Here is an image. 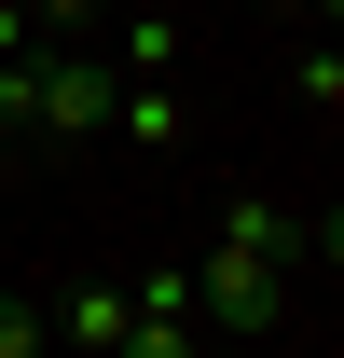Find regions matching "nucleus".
I'll return each instance as SVG.
<instances>
[{
    "mask_svg": "<svg viewBox=\"0 0 344 358\" xmlns=\"http://www.w3.org/2000/svg\"><path fill=\"white\" fill-rule=\"evenodd\" d=\"M110 110H124V69L110 55H83V42L28 55V110H14L28 138H110Z\"/></svg>",
    "mask_w": 344,
    "mask_h": 358,
    "instance_id": "1",
    "label": "nucleus"
},
{
    "mask_svg": "<svg viewBox=\"0 0 344 358\" xmlns=\"http://www.w3.org/2000/svg\"><path fill=\"white\" fill-rule=\"evenodd\" d=\"M289 96L317 110V124L344 110V42H331V28H317V42H289Z\"/></svg>",
    "mask_w": 344,
    "mask_h": 358,
    "instance_id": "6",
    "label": "nucleus"
},
{
    "mask_svg": "<svg viewBox=\"0 0 344 358\" xmlns=\"http://www.w3.org/2000/svg\"><path fill=\"white\" fill-rule=\"evenodd\" d=\"M193 317H220L234 345H261V331L289 317V262H261V248H234V234H220L207 275H193Z\"/></svg>",
    "mask_w": 344,
    "mask_h": 358,
    "instance_id": "2",
    "label": "nucleus"
},
{
    "mask_svg": "<svg viewBox=\"0 0 344 358\" xmlns=\"http://www.w3.org/2000/svg\"><path fill=\"white\" fill-rule=\"evenodd\" d=\"M124 331H138V289H69V303H55V345L69 358H110Z\"/></svg>",
    "mask_w": 344,
    "mask_h": 358,
    "instance_id": "3",
    "label": "nucleus"
},
{
    "mask_svg": "<svg viewBox=\"0 0 344 358\" xmlns=\"http://www.w3.org/2000/svg\"><path fill=\"white\" fill-rule=\"evenodd\" d=\"M275 14H317V0H275Z\"/></svg>",
    "mask_w": 344,
    "mask_h": 358,
    "instance_id": "14",
    "label": "nucleus"
},
{
    "mask_svg": "<svg viewBox=\"0 0 344 358\" xmlns=\"http://www.w3.org/2000/svg\"><path fill=\"white\" fill-rule=\"evenodd\" d=\"M96 14H110V0H28V28H42V42H83Z\"/></svg>",
    "mask_w": 344,
    "mask_h": 358,
    "instance_id": "9",
    "label": "nucleus"
},
{
    "mask_svg": "<svg viewBox=\"0 0 344 358\" xmlns=\"http://www.w3.org/2000/svg\"><path fill=\"white\" fill-rule=\"evenodd\" d=\"M42 55V28H28V0H0V69H28Z\"/></svg>",
    "mask_w": 344,
    "mask_h": 358,
    "instance_id": "11",
    "label": "nucleus"
},
{
    "mask_svg": "<svg viewBox=\"0 0 344 358\" xmlns=\"http://www.w3.org/2000/svg\"><path fill=\"white\" fill-rule=\"evenodd\" d=\"M317 14H331V42H344V0H317Z\"/></svg>",
    "mask_w": 344,
    "mask_h": 358,
    "instance_id": "13",
    "label": "nucleus"
},
{
    "mask_svg": "<svg viewBox=\"0 0 344 358\" xmlns=\"http://www.w3.org/2000/svg\"><path fill=\"white\" fill-rule=\"evenodd\" d=\"M303 262H331V275H344V207H331L317 234H303Z\"/></svg>",
    "mask_w": 344,
    "mask_h": 358,
    "instance_id": "12",
    "label": "nucleus"
},
{
    "mask_svg": "<svg viewBox=\"0 0 344 358\" xmlns=\"http://www.w3.org/2000/svg\"><path fill=\"white\" fill-rule=\"evenodd\" d=\"M110 358H207V345H193V317H138V331H124Z\"/></svg>",
    "mask_w": 344,
    "mask_h": 358,
    "instance_id": "8",
    "label": "nucleus"
},
{
    "mask_svg": "<svg viewBox=\"0 0 344 358\" xmlns=\"http://www.w3.org/2000/svg\"><path fill=\"white\" fill-rule=\"evenodd\" d=\"M0 166H14V138H0Z\"/></svg>",
    "mask_w": 344,
    "mask_h": 358,
    "instance_id": "15",
    "label": "nucleus"
},
{
    "mask_svg": "<svg viewBox=\"0 0 344 358\" xmlns=\"http://www.w3.org/2000/svg\"><path fill=\"white\" fill-rule=\"evenodd\" d=\"M179 55H193V28H179V14H124V55H110V69H124V83H166Z\"/></svg>",
    "mask_w": 344,
    "mask_h": 358,
    "instance_id": "5",
    "label": "nucleus"
},
{
    "mask_svg": "<svg viewBox=\"0 0 344 358\" xmlns=\"http://www.w3.org/2000/svg\"><path fill=\"white\" fill-rule=\"evenodd\" d=\"M220 234L261 248V262H303V221H289V207H261V193H234V221H220Z\"/></svg>",
    "mask_w": 344,
    "mask_h": 358,
    "instance_id": "7",
    "label": "nucleus"
},
{
    "mask_svg": "<svg viewBox=\"0 0 344 358\" xmlns=\"http://www.w3.org/2000/svg\"><path fill=\"white\" fill-rule=\"evenodd\" d=\"M110 124H124V152H152V166H166L179 138H193V96H179V83H124V110H110Z\"/></svg>",
    "mask_w": 344,
    "mask_h": 358,
    "instance_id": "4",
    "label": "nucleus"
},
{
    "mask_svg": "<svg viewBox=\"0 0 344 358\" xmlns=\"http://www.w3.org/2000/svg\"><path fill=\"white\" fill-rule=\"evenodd\" d=\"M42 345H55V317H42V303H0V358H42Z\"/></svg>",
    "mask_w": 344,
    "mask_h": 358,
    "instance_id": "10",
    "label": "nucleus"
}]
</instances>
